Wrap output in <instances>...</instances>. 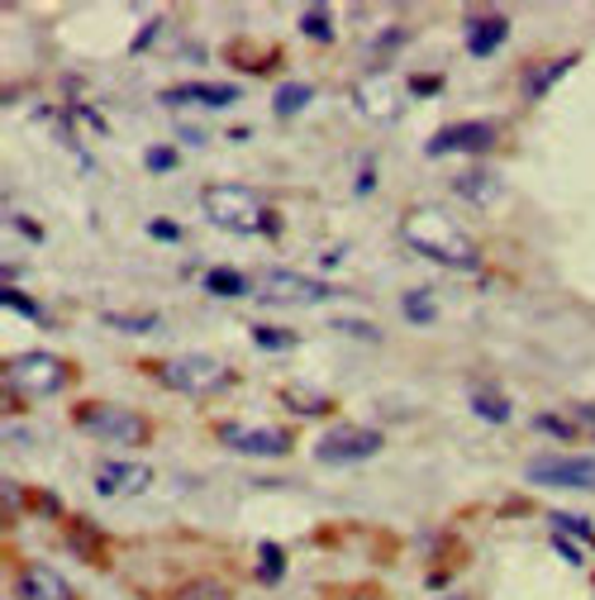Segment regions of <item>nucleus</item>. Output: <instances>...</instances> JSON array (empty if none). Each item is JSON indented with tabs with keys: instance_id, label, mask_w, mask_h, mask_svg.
I'll return each mask as SVG.
<instances>
[{
	"instance_id": "nucleus-5",
	"label": "nucleus",
	"mask_w": 595,
	"mask_h": 600,
	"mask_svg": "<svg viewBox=\"0 0 595 600\" xmlns=\"http://www.w3.org/2000/svg\"><path fill=\"white\" fill-rule=\"evenodd\" d=\"M381 429H363V424H344V429H329L325 439L315 443V458L325 467H353V462H367L381 453Z\"/></svg>"
},
{
	"instance_id": "nucleus-1",
	"label": "nucleus",
	"mask_w": 595,
	"mask_h": 600,
	"mask_svg": "<svg viewBox=\"0 0 595 600\" xmlns=\"http://www.w3.org/2000/svg\"><path fill=\"white\" fill-rule=\"evenodd\" d=\"M400 239L410 243L419 258H429L438 267H453V272H472V267L482 262L476 243L448 220L444 210H410L400 220Z\"/></svg>"
},
{
	"instance_id": "nucleus-3",
	"label": "nucleus",
	"mask_w": 595,
	"mask_h": 600,
	"mask_svg": "<svg viewBox=\"0 0 595 600\" xmlns=\"http://www.w3.org/2000/svg\"><path fill=\"white\" fill-rule=\"evenodd\" d=\"M77 429L96 433L100 443H125V448H143L152 439V424L143 414H133L125 406H106V400H87V406H77Z\"/></svg>"
},
{
	"instance_id": "nucleus-21",
	"label": "nucleus",
	"mask_w": 595,
	"mask_h": 600,
	"mask_svg": "<svg viewBox=\"0 0 595 600\" xmlns=\"http://www.w3.org/2000/svg\"><path fill=\"white\" fill-rule=\"evenodd\" d=\"M472 410L482 414L486 424H505V420H509V406H505V396H496V391H472Z\"/></svg>"
},
{
	"instance_id": "nucleus-9",
	"label": "nucleus",
	"mask_w": 595,
	"mask_h": 600,
	"mask_svg": "<svg viewBox=\"0 0 595 600\" xmlns=\"http://www.w3.org/2000/svg\"><path fill=\"white\" fill-rule=\"evenodd\" d=\"M148 487H152V467H143V462H100L96 467V496H106V500L143 496Z\"/></svg>"
},
{
	"instance_id": "nucleus-13",
	"label": "nucleus",
	"mask_w": 595,
	"mask_h": 600,
	"mask_svg": "<svg viewBox=\"0 0 595 600\" xmlns=\"http://www.w3.org/2000/svg\"><path fill=\"white\" fill-rule=\"evenodd\" d=\"M158 100L162 106H172V110H181V106L225 110V106H234V100H244V96H238V87H225V81H186V87H167Z\"/></svg>"
},
{
	"instance_id": "nucleus-15",
	"label": "nucleus",
	"mask_w": 595,
	"mask_h": 600,
	"mask_svg": "<svg viewBox=\"0 0 595 600\" xmlns=\"http://www.w3.org/2000/svg\"><path fill=\"white\" fill-rule=\"evenodd\" d=\"M505 39H509V20H505V14H482V20H467V53L472 58H490Z\"/></svg>"
},
{
	"instance_id": "nucleus-18",
	"label": "nucleus",
	"mask_w": 595,
	"mask_h": 600,
	"mask_svg": "<svg viewBox=\"0 0 595 600\" xmlns=\"http://www.w3.org/2000/svg\"><path fill=\"white\" fill-rule=\"evenodd\" d=\"M252 281L244 272H234V267H210L206 272V291L210 296H248Z\"/></svg>"
},
{
	"instance_id": "nucleus-35",
	"label": "nucleus",
	"mask_w": 595,
	"mask_h": 600,
	"mask_svg": "<svg viewBox=\"0 0 595 600\" xmlns=\"http://www.w3.org/2000/svg\"><path fill=\"white\" fill-rule=\"evenodd\" d=\"M415 91H438V77H415Z\"/></svg>"
},
{
	"instance_id": "nucleus-8",
	"label": "nucleus",
	"mask_w": 595,
	"mask_h": 600,
	"mask_svg": "<svg viewBox=\"0 0 595 600\" xmlns=\"http://www.w3.org/2000/svg\"><path fill=\"white\" fill-rule=\"evenodd\" d=\"M486 148H496V124L472 120V124L438 129L434 139L424 143V153H429V158H448V153H486Z\"/></svg>"
},
{
	"instance_id": "nucleus-37",
	"label": "nucleus",
	"mask_w": 595,
	"mask_h": 600,
	"mask_svg": "<svg viewBox=\"0 0 595 600\" xmlns=\"http://www.w3.org/2000/svg\"><path fill=\"white\" fill-rule=\"evenodd\" d=\"M444 600H467V596H444Z\"/></svg>"
},
{
	"instance_id": "nucleus-7",
	"label": "nucleus",
	"mask_w": 595,
	"mask_h": 600,
	"mask_svg": "<svg viewBox=\"0 0 595 600\" xmlns=\"http://www.w3.org/2000/svg\"><path fill=\"white\" fill-rule=\"evenodd\" d=\"M524 472H529V481H538V487H567V491H591L595 487V458H576V453L534 458Z\"/></svg>"
},
{
	"instance_id": "nucleus-27",
	"label": "nucleus",
	"mask_w": 595,
	"mask_h": 600,
	"mask_svg": "<svg viewBox=\"0 0 595 600\" xmlns=\"http://www.w3.org/2000/svg\"><path fill=\"white\" fill-rule=\"evenodd\" d=\"M106 324L125 329V333H148V329H158V314H106Z\"/></svg>"
},
{
	"instance_id": "nucleus-24",
	"label": "nucleus",
	"mask_w": 595,
	"mask_h": 600,
	"mask_svg": "<svg viewBox=\"0 0 595 600\" xmlns=\"http://www.w3.org/2000/svg\"><path fill=\"white\" fill-rule=\"evenodd\" d=\"M258 558H262V572H258L262 581H281V577H286V553H281L277 543H262Z\"/></svg>"
},
{
	"instance_id": "nucleus-6",
	"label": "nucleus",
	"mask_w": 595,
	"mask_h": 600,
	"mask_svg": "<svg viewBox=\"0 0 595 600\" xmlns=\"http://www.w3.org/2000/svg\"><path fill=\"white\" fill-rule=\"evenodd\" d=\"M158 377L172 391H186V396H215L234 381V372L219 358H177V362H167Z\"/></svg>"
},
{
	"instance_id": "nucleus-19",
	"label": "nucleus",
	"mask_w": 595,
	"mask_h": 600,
	"mask_svg": "<svg viewBox=\"0 0 595 600\" xmlns=\"http://www.w3.org/2000/svg\"><path fill=\"white\" fill-rule=\"evenodd\" d=\"M167 600H234L225 581H215V577H196V581H186V587H177Z\"/></svg>"
},
{
	"instance_id": "nucleus-32",
	"label": "nucleus",
	"mask_w": 595,
	"mask_h": 600,
	"mask_svg": "<svg viewBox=\"0 0 595 600\" xmlns=\"http://www.w3.org/2000/svg\"><path fill=\"white\" fill-rule=\"evenodd\" d=\"M148 233H152V239H167V243H177V239H181V229H177V224H167V220H152Z\"/></svg>"
},
{
	"instance_id": "nucleus-10",
	"label": "nucleus",
	"mask_w": 595,
	"mask_h": 600,
	"mask_svg": "<svg viewBox=\"0 0 595 600\" xmlns=\"http://www.w3.org/2000/svg\"><path fill=\"white\" fill-rule=\"evenodd\" d=\"M262 296L277 300V306H315V300H329L338 296L325 281H310V277H296V272H267L262 277Z\"/></svg>"
},
{
	"instance_id": "nucleus-28",
	"label": "nucleus",
	"mask_w": 595,
	"mask_h": 600,
	"mask_svg": "<svg viewBox=\"0 0 595 600\" xmlns=\"http://www.w3.org/2000/svg\"><path fill=\"white\" fill-rule=\"evenodd\" d=\"M143 162H148V172H172V167H177V153H172V148H148Z\"/></svg>"
},
{
	"instance_id": "nucleus-36",
	"label": "nucleus",
	"mask_w": 595,
	"mask_h": 600,
	"mask_svg": "<svg viewBox=\"0 0 595 600\" xmlns=\"http://www.w3.org/2000/svg\"><path fill=\"white\" fill-rule=\"evenodd\" d=\"M338 600H381L377 591H348V596H338Z\"/></svg>"
},
{
	"instance_id": "nucleus-25",
	"label": "nucleus",
	"mask_w": 595,
	"mask_h": 600,
	"mask_svg": "<svg viewBox=\"0 0 595 600\" xmlns=\"http://www.w3.org/2000/svg\"><path fill=\"white\" fill-rule=\"evenodd\" d=\"M548 520H553L557 533H576L582 543H595V529H591L586 520H576V514H563V510H557V514H548Z\"/></svg>"
},
{
	"instance_id": "nucleus-26",
	"label": "nucleus",
	"mask_w": 595,
	"mask_h": 600,
	"mask_svg": "<svg viewBox=\"0 0 595 600\" xmlns=\"http://www.w3.org/2000/svg\"><path fill=\"white\" fill-rule=\"evenodd\" d=\"M300 29L310 33V39H334V29H329V10L325 6H315V10H305V20H300Z\"/></svg>"
},
{
	"instance_id": "nucleus-2",
	"label": "nucleus",
	"mask_w": 595,
	"mask_h": 600,
	"mask_svg": "<svg viewBox=\"0 0 595 600\" xmlns=\"http://www.w3.org/2000/svg\"><path fill=\"white\" fill-rule=\"evenodd\" d=\"M200 210L215 229H229V233H277L281 220L267 200L252 191V187H238V181H219V187L200 191Z\"/></svg>"
},
{
	"instance_id": "nucleus-29",
	"label": "nucleus",
	"mask_w": 595,
	"mask_h": 600,
	"mask_svg": "<svg viewBox=\"0 0 595 600\" xmlns=\"http://www.w3.org/2000/svg\"><path fill=\"white\" fill-rule=\"evenodd\" d=\"M252 339H258L262 348H281V353H286V348H291L296 339H291V333H271V329H252Z\"/></svg>"
},
{
	"instance_id": "nucleus-12",
	"label": "nucleus",
	"mask_w": 595,
	"mask_h": 600,
	"mask_svg": "<svg viewBox=\"0 0 595 600\" xmlns=\"http://www.w3.org/2000/svg\"><path fill=\"white\" fill-rule=\"evenodd\" d=\"M357 110L371 114V120H390V114L400 110V87L396 77L386 72V67H377V72H367L363 81H357Z\"/></svg>"
},
{
	"instance_id": "nucleus-17",
	"label": "nucleus",
	"mask_w": 595,
	"mask_h": 600,
	"mask_svg": "<svg viewBox=\"0 0 595 600\" xmlns=\"http://www.w3.org/2000/svg\"><path fill=\"white\" fill-rule=\"evenodd\" d=\"M576 62H582V58L567 53V58H557V62H548V67H534V72H524V81H519L524 100H543V96H548V91L557 87V81H563V77L572 72Z\"/></svg>"
},
{
	"instance_id": "nucleus-22",
	"label": "nucleus",
	"mask_w": 595,
	"mask_h": 600,
	"mask_svg": "<svg viewBox=\"0 0 595 600\" xmlns=\"http://www.w3.org/2000/svg\"><path fill=\"white\" fill-rule=\"evenodd\" d=\"M400 306H405V320H410V324H429L434 320V300L424 291H405Z\"/></svg>"
},
{
	"instance_id": "nucleus-20",
	"label": "nucleus",
	"mask_w": 595,
	"mask_h": 600,
	"mask_svg": "<svg viewBox=\"0 0 595 600\" xmlns=\"http://www.w3.org/2000/svg\"><path fill=\"white\" fill-rule=\"evenodd\" d=\"M310 100H315V91L305 87V81H286V87H277V100H271V106H277V114H300Z\"/></svg>"
},
{
	"instance_id": "nucleus-31",
	"label": "nucleus",
	"mask_w": 595,
	"mask_h": 600,
	"mask_svg": "<svg viewBox=\"0 0 595 600\" xmlns=\"http://www.w3.org/2000/svg\"><path fill=\"white\" fill-rule=\"evenodd\" d=\"M553 548H557V553H563V562H572V567H582V562H586V558H582V548L567 543L563 533H553Z\"/></svg>"
},
{
	"instance_id": "nucleus-4",
	"label": "nucleus",
	"mask_w": 595,
	"mask_h": 600,
	"mask_svg": "<svg viewBox=\"0 0 595 600\" xmlns=\"http://www.w3.org/2000/svg\"><path fill=\"white\" fill-rule=\"evenodd\" d=\"M67 387V362L53 353H20L6 362V391L20 400H48Z\"/></svg>"
},
{
	"instance_id": "nucleus-11",
	"label": "nucleus",
	"mask_w": 595,
	"mask_h": 600,
	"mask_svg": "<svg viewBox=\"0 0 595 600\" xmlns=\"http://www.w3.org/2000/svg\"><path fill=\"white\" fill-rule=\"evenodd\" d=\"M234 453H252V458H281L291 448V433L286 429H252V424H225L219 429Z\"/></svg>"
},
{
	"instance_id": "nucleus-14",
	"label": "nucleus",
	"mask_w": 595,
	"mask_h": 600,
	"mask_svg": "<svg viewBox=\"0 0 595 600\" xmlns=\"http://www.w3.org/2000/svg\"><path fill=\"white\" fill-rule=\"evenodd\" d=\"M14 600H77L72 587H67V577L58 567L48 562H29L20 572V587H14Z\"/></svg>"
},
{
	"instance_id": "nucleus-23",
	"label": "nucleus",
	"mask_w": 595,
	"mask_h": 600,
	"mask_svg": "<svg viewBox=\"0 0 595 600\" xmlns=\"http://www.w3.org/2000/svg\"><path fill=\"white\" fill-rule=\"evenodd\" d=\"M281 400H291V410H300V414H325L329 410V396H310V391H296V387H286Z\"/></svg>"
},
{
	"instance_id": "nucleus-16",
	"label": "nucleus",
	"mask_w": 595,
	"mask_h": 600,
	"mask_svg": "<svg viewBox=\"0 0 595 600\" xmlns=\"http://www.w3.org/2000/svg\"><path fill=\"white\" fill-rule=\"evenodd\" d=\"M453 191L467 200V206H476V210H490L496 200L505 196V187H500V177H490V172H467V177H457L453 181Z\"/></svg>"
},
{
	"instance_id": "nucleus-33",
	"label": "nucleus",
	"mask_w": 595,
	"mask_h": 600,
	"mask_svg": "<svg viewBox=\"0 0 595 600\" xmlns=\"http://www.w3.org/2000/svg\"><path fill=\"white\" fill-rule=\"evenodd\" d=\"M0 300H6V310L14 306V310H20V314H39V310H33V306H29V300H24L20 291H10V287H6V291H0Z\"/></svg>"
},
{
	"instance_id": "nucleus-30",
	"label": "nucleus",
	"mask_w": 595,
	"mask_h": 600,
	"mask_svg": "<svg viewBox=\"0 0 595 600\" xmlns=\"http://www.w3.org/2000/svg\"><path fill=\"white\" fill-rule=\"evenodd\" d=\"M543 433H557V439H572V424L567 420H557V414H538V420H534Z\"/></svg>"
},
{
	"instance_id": "nucleus-34",
	"label": "nucleus",
	"mask_w": 595,
	"mask_h": 600,
	"mask_svg": "<svg viewBox=\"0 0 595 600\" xmlns=\"http://www.w3.org/2000/svg\"><path fill=\"white\" fill-rule=\"evenodd\" d=\"M572 420L595 433V400H591V406H572Z\"/></svg>"
}]
</instances>
